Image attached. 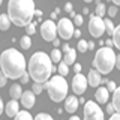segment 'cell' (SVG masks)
Instances as JSON below:
<instances>
[{"instance_id": "cell-15", "label": "cell", "mask_w": 120, "mask_h": 120, "mask_svg": "<svg viewBox=\"0 0 120 120\" xmlns=\"http://www.w3.org/2000/svg\"><path fill=\"white\" fill-rule=\"evenodd\" d=\"M108 95H110V92L107 90V87H99L96 90V102L98 104H107L108 102Z\"/></svg>"}, {"instance_id": "cell-4", "label": "cell", "mask_w": 120, "mask_h": 120, "mask_svg": "<svg viewBox=\"0 0 120 120\" xmlns=\"http://www.w3.org/2000/svg\"><path fill=\"white\" fill-rule=\"evenodd\" d=\"M116 66V52L110 47H102L96 51V56L93 59V69H96L99 74H110L112 68Z\"/></svg>"}, {"instance_id": "cell-33", "label": "cell", "mask_w": 120, "mask_h": 120, "mask_svg": "<svg viewBox=\"0 0 120 120\" xmlns=\"http://www.w3.org/2000/svg\"><path fill=\"white\" fill-rule=\"evenodd\" d=\"M74 24L75 26H81L82 24V15H75L74 17Z\"/></svg>"}, {"instance_id": "cell-41", "label": "cell", "mask_w": 120, "mask_h": 120, "mask_svg": "<svg viewBox=\"0 0 120 120\" xmlns=\"http://www.w3.org/2000/svg\"><path fill=\"white\" fill-rule=\"evenodd\" d=\"M69 50H71V47H69V45H68V44H65V45H63V47H62V51H63V52H68Z\"/></svg>"}, {"instance_id": "cell-42", "label": "cell", "mask_w": 120, "mask_h": 120, "mask_svg": "<svg viewBox=\"0 0 120 120\" xmlns=\"http://www.w3.org/2000/svg\"><path fill=\"white\" fill-rule=\"evenodd\" d=\"M3 110H5V105H3V101H2V98H0V116H2Z\"/></svg>"}, {"instance_id": "cell-22", "label": "cell", "mask_w": 120, "mask_h": 120, "mask_svg": "<svg viewBox=\"0 0 120 120\" xmlns=\"http://www.w3.org/2000/svg\"><path fill=\"white\" fill-rule=\"evenodd\" d=\"M20 45H21V48H24V50H29V48L32 47V39H30V36L29 35L22 36L20 39Z\"/></svg>"}, {"instance_id": "cell-40", "label": "cell", "mask_w": 120, "mask_h": 120, "mask_svg": "<svg viewBox=\"0 0 120 120\" xmlns=\"http://www.w3.org/2000/svg\"><path fill=\"white\" fill-rule=\"evenodd\" d=\"M110 120H120V114H119V112H116V114H111Z\"/></svg>"}, {"instance_id": "cell-24", "label": "cell", "mask_w": 120, "mask_h": 120, "mask_svg": "<svg viewBox=\"0 0 120 120\" xmlns=\"http://www.w3.org/2000/svg\"><path fill=\"white\" fill-rule=\"evenodd\" d=\"M104 24H105V32L108 33L110 36H112V33H114V24H112V21L111 20H108V18H105L104 20Z\"/></svg>"}, {"instance_id": "cell-3", "label": "cell", "mask_w": 120, "mask_h": 120, "mask_svg": "<svg viewBox=\"0 0 120 120\" xmlns=\"http://www.w3.org/2000/svg\"><path fill=\"white\" fill-rule=\"evenodd\" d=\"M52 74V62L44 51H38L29 60V75L35 82L45 84Z\"/></svg>"}, {"instance_id": "cell-21", "label": "cell", "mask_w": 120, "mask_h": 120, "mask_svg": "<svg viewBox=\"0 0 120 120\" xmlns=\"http://www.w3.org/2000/svg\"><path fill=\"white\" fill-rule=\"evenodd\" d=\"M112 44H114L116 48L120 50V24L114 29V33H112Z\"/></svg>"}, {"instance_id": "cell-6", "label": "cell", "mask_w": 120, "mask_h": 120, "mask_svg": "<svg viewBox=\"0 0 120 120\" xmlns=\"http://www.w3.org/2000/svg\"><path fill=\"white\" fill-rule=\"evenodd\" d=\"M84 120H104V112L95 101H89L84 105Z\"/></svg>"}, {"instance_id": "cell-46", "label": "cell", "mask_w": 120, "mask_h": 120, "mask_svg": "<svg viewBox=\"0 0 120 120\" xmlns=\"http://www.w3.org/2000/svg\"><path fill=\"white\" fill-rule=\"evenodd\" d=\"M52 44H54V47H56V48H57V47H59V45H60V41L57 39V38H56V39H54V41H52Z\"/></svg>"}, {"instance_id": "cell-25", "label": "cell", "mask_w": 120, "mask_h": 120, "mask_svg": "<svg viewBox=\"0 0 120 120\" xmlns=\"http://www.w3.org/2000/svg\"><path fill=\"white\" fill-rule=\"evenodd\" d=\"M57 71H59V75H62V77H66L68 74H69V66L66 65V63H63V62H60L59 63V68H57Z\"/></svg>"}, {"instance_id": "cell-38", "label": "cell", "mask_w": 120, "mask_h": 120, "mask_svg": "<svg viewBox=\"0 0 120 120\" xmlns=\"http://www.w3.org/2000/svg\"><path fill=\"white\" fill-rule=\"evenodd\" d=\"M107 111H108V114H112V112H114V107H112V104H108Z\"/></svg>"}, {"instance_id": "cell-36", "label": "cell", "mask_w": 120, "mask_h": 120, "mask_svg": "<svg viewBox=\"0 0 120 120\" xmlns=\"http://www.w3.org/2000/svg\"><path fill=\"white\" fill-rule=\"evenodd\" d=\"M108 15L112 18V17H116L117 15V8L116 6H111V8H108Z\"/></svg>"}, {"instance_id": "cell-49", "label": "cell", "mask_w": 120, "mask_h": 120, "mask_svg": "<svg viewBox=\"0 0 120 120\" xmlns=\"http://www.w3.org/2000/svg\"><path fill=\"white\" fill-rule=\"evenodd\" d=\"M112 3H114V5H117V6H120V0H112Z\"/></svg>"}, {"instance_id": "cell-20", "label": "cell", "mask_w": 120, "mask_h": 120, "mask_svg": "<svg viewBox=\"0 0 120 120\" xmlns=\"http://www.w3.org/2000/svg\"><path fill=\"white\" fill-rule=\"evenodd\" d=\"M11 26V20L8 17V14H2L0 15V30H8Z\"/></svg>"}, {"instance_id": "cell-2", "label": "cell", "mask_w": 120, "mask_h": 120, "mask_svg": "<svg viewBox=\"0 0 120 120\" xmlns=\"http://www.w3.org/2000/svg\"><path fill=\"white\" fill-rule=\"evenodd\" d=\"M35 11L33 0H9L8 3V17L11 22L18 27H26L30 24Z\"/></svg>"}, {"instance_id": "cell-18", "label": "cell", "mask_w": 120, "mask_h": 120, "mask_svg": "<svg viewBox=\"0 0 120 120\" xmlns=\"http://www.w3.org/2000/svg\"><path fill=\"white\" fill-rule=\"evenodd\" d=\"M112 107H114V111L120 114V87H117L112 93Z\"/></svg>"}, {"instance_id": "cell-52", "label": "cell", "mask_w": 120, "mask_h": 120, "mask_svg": "<svg viewBox=\"0 0 120 120\" xmlns=\"http://www.w3.org/2000/svg\"><path fill=\"white\" fill-rule=\"evenodd\" d=\"M2 2H3V0H0V5H2Z\"/></svg>"}, {"instance_id": "cell-10", "label": "cell", "mask_w": 120, "mask_h": 120, "mask_svg": "<svg viewBox=\"0 0 120 120\" xmlns=\"http://www.w3.org/2000/svg\"><path fill=\"white\" fill-rule=\"evenodd\" d=\"M89 82H87V78L81 74H75L74 80H72V90L75 95H82L87 89Z\"/></svg>"}, {"instance_id": "cell-47", "label": "cell", "mask_w": 120, "mask_h": 120, "mask_svg": "<svg viewBox=\"0 0 120 120\" xmlns=\"http://www.w3.org/2000/svg\"><path fill=\"white\" fill-rule=\"evenodd\" d=\"M35 14H36V17H39V18H41V15H42V11L36 9V11H35Z\"/></svg>"}, {"instance_id": "cell-17", "label": "cell", "mask_w": 120, "mask_h": 120, "mask_svg": "<svg viewBox=\"0 0 120 120\" xmlns=\"http://www.w3.org/2000/svg\"><path fill=\"white\" fill-rule=\"evenodd\" d=\"M9 95H11V98L12 99H20L21 98V95H22V90H21V86L20 84H12V87L9 89Z\"/></svg>"}, {"instance_id": "cell-14", "label": "cell", "mask_w": 120, "mask_h": 120, "mask_svg": "<svg viewBox=\"0 0 120 120\" xmlns=\"http://www.w3.org/2000/svg\"><path fill=\"white\" fill-rule=\"evenodd\" d=\"M65 110L68 112H75L78 110V99L75 96H68L66 98V102H65Z\"/></svg>"}, {"instance_id": "cell-35", "label": "cell", "mask_w": 120, "mask_h": 120, "mask_svg": "<svg viewBox=\"0 0 120 120\" xmlns=\"http://www.w3.org/2000/svg\"><path fill=\"white\" fill-rule=\"evenodd\" d=\"M6 81H8L6 75L3 74V72H0V87H5V86H6Z\"/></svg>"}, {"instance_id": "cell-16", "label": "cell", "mask_w": 120, "mask_h": 120, "mask_svg": "<svg viewBox=\"0 0 120 120\" xmlns=\"http://www.w3.org/2000/svg\"><path fill=\"white\" fill-rule=\"evenodd\" d=\"M75 60H77V51H75L74 48H71L68 52H65V57L62 59V62L66 63L68 66H71V65H74V63H75Z\"/></svg>"}, {"instance_id": "cell-26", "label": "cell", "mask_w": 120, "mask_h": 120, "mask_svg": "<svg viewBox=\"0 0 120 120\" xmlns=\"http://www.w3.org/2000/svg\"><path fill=\"white\" fill-rule=\"evenodd\" d=\"M105 11H107V9H105V5H104V3H98V5H96V11H95V15H96V17H99V18H102L104 17V15H105Z\"/></svg>"}, {"instance_id": "cell-8", "label": "cell", "mask_w": 120, "mask_h": 120, "mask_svg": "<svg viewBox=\"0 0 120 120\" xmlns=\"http://www.w3.org/2000/svg\"><path fill=\"white\" fill-rule=\"evenodd\" d=\"M41 35H42V38L45 41L52 42V41L56 39V36H57V24L52 20L44 21L42 26H41Z\"/></svg>"}, {"instance_id": "cell-45", "label": "cell", "mask_w": 120, "mask_h": 120, "mask_svg": "<svg viewBox=\"0 0 120 120\" xmlns=\"http://www.w3.org/2000/svg\"><path fill=\"white\" fill-rule=\"evenodd\" d=\"M105 44H107V47H112V45H114V44H112V39H107V42H105Z\"/></svg>"}, {"instance_id": "cell-43", "label": "cell", "mask_w": 120, "mask_h": 120, "mask_svg": "<svg viewBox=\"0 0 120 120\" xmlns=\"http://www.w3.org/2000/svg\"><path fill=\"white\" fill-rule=\"evenodd\" d=\"M80 36H81L80 30H74V38H80Z\"/></svg>"}, {"instance_id": "cell-28", "label": "cell", "mask_w": 120, "mask_h": 120, "mask_svg": "<svg viewBox=\"0 0 120 120\" xmlns=\"http://www.w3.org/2000/svg\"><path fill=\"white\" fill-rule=\"evenodd\" d=\"M44 90V84H39V82H35V84L32 86V92L35 93V95H39L41 92Z\"/></svg>"}, {"instance_id": "cell-29", "label": "cell", "mask_w": 120, "mask_h": 120, "mask_svg": "<svg viewBox=\"0 0 120 120\" xmlns=\"http://www.w3.org/2000/svg\"><path fill=\"white\" fill-rule=\"evenodd\" d=\"M35 120H54V119H52L50 114H47V112H39L35 117Z\"/></svg>"}, {"instance_id": "cell-5", "label": "cell", "mask_w": 120, "mask_h": 120, "mask_svg": "<svg viewBox=\"0 0 120 120\" xmlns=\"http://www.w3.org/2000/svg\"><path fill=\"white\" fill-rule=\"evenodd\" d=\"M44 89L48 92V95L54 102H60L68 96V82L62 75H56L51 80H48L44 84Z\"/></svg>"}, {"instance_id": "cell-51", "label": "cell", "mask_w": 120, "mask_h": 120, "mask_svg": "<svg viewBox=\"0 0 120 120\" xmlns=\"http://www.w3.org/2000/svg\"><path fill=\"white\" fill-rule=\"evenodd\" d=\"M84 2H87V3H90V2H93V0H84Z\"/></svg>"}, {"instance_id": "cell-11", "label": "cell", "mask_w": 120, "mask_h": 120, "mask_svg": "<svg viewBox=\"0 0 120 120\" xmlns=\"http://www.w3.org/2000/svg\"><path fill=\"white\" fill-rule=\"evenodd\" d=\"M20 99H21V104H22L24 108H32L33 105H35L36 98H35V93H33L32 90H26V92L21 95Z\"/></svg>"}, {"instance_id": "cell-30", "label": "cell", "mask_w": 120, "mask_h": 120, "mask_svg": "<svg viewBox=\"0 0 120 120\" xmlns=\"http://www.w3.org/2000/svg\"><path fill=\"white\" fill-rule=\"evenodd\" d=\"M78 50H80L81 52H86L89 50V48H87V42L82 41V39H80V41H78Z\"/></svg>"}, {"instance_id": "cell-32", "label": "cell", "mask_w": 120, "mask_h": 120, "mask_svg": "<svg viewBox=\"0 0 120 120\" xmlns=\"http://www.w3.org/2000/svg\"><path fill=\"white\" fill-rule=\"evenodd\" d=\"M116 89H117V86H116L114 81H107V90H108V92H112V93H114Z\"/></svg>"}, {"instance_id": "cell-9", "label": "cell", "mask_w": 120, "mask_h": 120, "mask_svg": "<svg viewBox=\"0 0 120 120\" xmlns=\"http://www.w3.org/2000/svg\"><path fill=\"white\" fill-rule=\"evenodd\" d=\"M89 32L93 38H99L104 35L105 32V24H104V20L96 15H92L90 17V21H89Z\"/></svg>"}, {"instance_id": "cell-48", "label": "cell", "mask_w": 120, "mask_h": 120, "mask_svg": "<svg viewBox=\"0 0 120 120\" xmlns=\"http://www.w3.org/2000/svg\"><path fill=\"white\" fill-rule=\"evenodd\" d=\"M69 120H81L80 117H78V116H72V117H71Z\"/></svg>"}, {"instance_id": "cell-37", "label": "cell", "mask_w": 120, "mask_h": 120, "mask_svg": "<svg viewBox=\"0 0 120 120\" xmlns=\"http://www.w3.org/2000/svg\"><path fill=\"white\" fill-rule=\"evenodd\" d=\"M74 72L75 74H80L81 72V65H80V63H75V65H74Z\"/></svg>"}, {"instance_id": "cell-12", "label": "cell", "mask_w": 120, "mask_h": 120, "mask_svg": "<svg viewBox=\"0 0 120 120\" xmlns=\"http://www.w3.org/2000/svg\"><path fill=\"white\" fill-rule=\"evenodd\" d=\"M5 111H6L8 117H15V116L20 112V104H18L15 99L9 101V102L6 104V107H5Z\"/></svg>"}, {"instance_id": "cell-27", "label": "cell", "mask_w": 120, "mask_h": 120, "mask_svg": "<svg viewBox=\"0 0 120 120\" xmlns=\"http://www.w3.org/2000/svg\"><path fill=\"white\" fill-rule=\"evenodd\" d=\"M36 32V22H30V24L26 26V33L30 36V35H33V33Z\"/></svg>"}, {"instance_id": "cell-7", "label": "cell", "mask_w": 120, "mask_h": 120, "mask_svg": "<svg viewBox=\"0 0 120 120\" xmlns=\"http://www.w3.org/2000/svg\"><path fill=\"white\" fill-rule=\"evenodd\" d=\"M74 22L69 18H60V21L57 22V33L60 35L62 39H71L74 38Z\"/></svg>"}, {"instance_id": "cell-13", "label": "cell", "mask_w": 120, "mask_h": 120, "mask_svg": "<svg viewBox=\"0 0 120 120\" xmlns=\"http://www.w3.org/2000/svg\"><path fill=\"white\" fill-rule=\"evenodd\" d=\"M87 82H89V86H92V87H98V86L102 82L101 74L98 72L96 69H90L89 71V77H87Z\"/></svg>"}, {"instance_id": "cell-23", "label": "cell", "mask_w": 120, "mask_h": 120, "mask_svg": "<svg viewBox=\"0 0 120 120\" xmlns=\"http://www.w3.org/2000/svg\"><path fill=\"white\" fill-rule=\"evenodd\" d=\"M14 120H35L32 117V114H30L29 111H20L17 116H15Z\"/></svg>"}, {"instance_id": "cell-39", "label": "cell", "mask_w": 120, "mask_h": 120, "mask_svg": "<svg viewBox=\"0 0 120 120\" xmlns=\"http://www.w3.org/2000/svg\"><path fill=\"white\" fill-rule=\"evenodd\" d=\"M116 68L120 71V54L119 56H116Z\"/></svg>"}, {"instance_id": "cell-34", "label": "cell", "mask_w": 120, "mask_h": 120, "mask_svg": "<svg viewBox=\"0 0 120 120\" xmlns=\"http://www.w3.org/2000/svg\"><path fill=\"white\" fill-rule=\"evenodd\" d=\"M29 80H30V75H29V72H24V74L21 75V84H27Z\"/></svg>"}, {"instance_id": "cell-31", "label": "cell", "mask_w": 120, "mask_h": 120, "mask_svg": "<svg viewBox=\"0 0 120 120\" xmlns=\"http://www.w3.org/2000/svg\"><path fill=\"white\" fill-rule=\"evenodd\" d=\"M65 12H66V14H69V15H72V17H75L72 3H66V5H65Z\"/></svg>"}, {"instance_id": "cell-19", "label": "cell", "mask_w": 120, "mask_h": 120, "mask_svg": "<svg viewBox=\"0 0 120 120\" xmlns=\"http://www.w3.org/2000/svg\"><path fill=\"white\" fill-rule=\"evenodd\" d=\"M50 59H51L52 63H60V62H62V59H63L62 51H60L59 48H54V50L51 51V54H50Z\"/></svg>"}, {"instance_id": "cell-44", "label": "cell", "mask_w": 120, "mask_h": 120, "mask_svg": "<svg viewBox=\"0 0 120 120\" xmlns=\"http://www.w3.org/2000/svg\"><path fill=\"white\" fill-rule=\"evenodd\" d=\"M87 48L89 50H93L95 48V42H87Z\"/></svg>"}, {"instance_id": "cell-50", "label": "cell", "mask_w": 120, "mask_h": 120, "mask_svg": "<svg viewBox=\"0 0 120 120\" xmlns=\"http://www.w3.org/2000/svg\"><path fill=\"white\" fill-rule=\"evenodd\" d=\"M82 12H84V15H87V14H89V12H90V11H89V9H87V8H84V11H82Z\"/></svg>"}, {"instance_id": "cell-1", "label": "cell", "mask_w": 120, "mask_h": 120, "mask_svg": "<svg viewBox=\"0 0 120 120\" xmlns=\"http://www.w3.org/2000/svg\"><path fill=\"white\" fill-rule=\"evenodd\" d=\"M0 68L6 78L17 80L26 72V59L20 51L14 48H8L0 56Z\"/></svg>"}]
</instances>
